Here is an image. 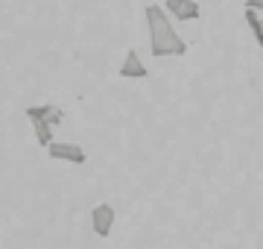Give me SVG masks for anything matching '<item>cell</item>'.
<instances>
[{
  "label": "cell",
  "instance_id": "obj_1",
  "mask_svg": "<svg viewBox=\"0 0 263 249\" xmlns=\"http://www.w3.org/2000/svg\"><path fill=\"white\" fill-rule=\"evenodd\" d=\"M146 29H149V50L155 59H176L187 53V41L181 39L176 27L170 24V12L161 9L158 3L146 6Z\"/></svg>",
  "mask_w": 263,
  "mask_h": 249
},
{
  "label": "cell",
  "instance_id": "obj_9",
  "mask_svg": "<svg viewBox=\"0 0 263 249\" xmlns=\"http://www.w3.org/2000/svg\"><path fill=\"white\" fill-rule=\"evenodd\" d=\"M246 6H249V9H257V12H263V0H246Z\"/></svg>",
  "mask_w": 263,
  "mask_h": 249
},
{
  "label": "cell",
  "instance_id": "obj_5",
  "mask_svg": "<svg viewBox=\"0 0 263 249\" xmlns=\"http://www.w3.org/2000/svg\"><path fill=\"white\" fill-rule=\"evenodd\" d=\"M120 77L123 79H146L149 77V70H146V65L141 62V56H138L135 47L126 50V59H123V65H120Z\"/></svg>",
  "mask_w": 263,
  "mask_h": 249
},
{
  "label": "cell",
  "instance_id": "obj_8",
  "mask_svg": "<svg viewBox=\"0 0 263 249\" xmlns=\"http://www.w3.org/2000/svg\"><path fill=\"white\" fill-rule=\"evenodd\" d=\"M32 129H35V138L41 147L53 144V123H47V120H32Z\"/></svg>",
  "mask_w": 263,
  "mask_h": 249
},
{
  "label": "cell",
  "instance_id": "obj_4",
  "mask_svg": "<svg viewBox=\"0 0 263 249\" xmlns=\"http://www.w3.org/2000/svg\"><path fill=\"white\" fill-rule=\"evenodd\" d=\"M164 9L176 21H199L202 15V6L196 0H164Z\"/></svg>",
  "mask_w": 263,
  "mask_h": 249
},
{
  "label": "cell",
  "instance_id": "obj_2",
  "mask_svg": "<svg viewBox=\"0 0 263 249\" xmlns=\"http://www.w3.org/2000/svg\"><path fill=\"white\" fill-rule=\"evenodd\" d=\"M91 229H94V235H100V238H108V232L114 229V205L100 202V205L91 208Z\"/></svg>",
  "mask_w": 263,
  "mask_h": 249
},
{
  "label": "cell",
  "instance_id": "obj_7",
  "mask_svg": "<svg viewBox=\"0 0 263 249\" xmlns=\"http://www.w3.org/2000/svg\"><path fill=\"white\" fill-rule=\"evenodd\" d=\"M243 18H246V24H249V29H252V35H254V41H257V47L263 50V18H257V9H249V6H246Z\"/></svg>",
  "mask_w": 263,
  "mask_h": 249
},
{
  "label": "cell",
  "instance_id": "obj_6",
  "mask_svg": "<svg viewBox=\"0 0 263 249\" xmlns=\"http://www.w3.org/2000/svg\"><path fill=\"white\" fill-rule=\"evenodd\" d=\"M24 115L29 117V123H32V120H47V123H53V126H59L62 123V109H59V105H27V109H24Z\"/></svg>",
  "mask_w": 263,
  "mask_h": 249
},
{
  "label": "cell",
  "instance_id": "obj_3",
  "mask_svg": "<svg viewBox=\"0 0 263 249\" xmlns=\"http://www.w3.org/2000/svg\"><path fill=\"white\" fill-rule=\"evenodd\" d=\"M50 158H56V162H67V164H85V150L79 144H62V141H53L47 147Z\"/></svg>",
  "mask_w": 263,
  "mask_h": 249
}]
</instances>
